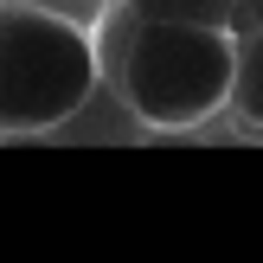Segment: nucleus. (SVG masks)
Segmentation results:
<instances>
[{
  "mask_svg": "<svg viewBox=\"0 0 263 263\" xmlns=\"http://www.w3.org/2000/svg\"><path fill=\"white\" fill-rule=\"evenodd\" d=\"M103 45V77L122 90L128 116L148 128H199L205 116L231 109L238 84V32L186 20H135L116 13Z\"/></svg>",
  "mask_w": 263,
  "mask_h": 263,
  "instance_id": "obj_1",
  "label": "nucleus"
},
{
  "mask_svg": "<svg viewBox=\"0 0 263 263\" xmlns=\"http://www.w3.org/2000/svg\"><path fill=\"white\" fill-rule=\"evenodd\" d=\"M103 90V45L90 26L39 7L0 0V141L58 135Z\"/></svg>",
  "mask_w": 263,
  "mask_h": 263,
  "instance_id": "obj_2",
  "label": "nucleus"
},
{
  "mask_svg": "<svg viewBox=\"0 0 263 263\" xmlns=\"http://www.w3.org/2000/svg\"><path fill=\"white\" fill-rule=\"evenodd\" d=\"M231 116L244 128H263V32H238V84H231Z\"/></svg>",
  "mask_w": 263,
  "mask_h": 263,
  "instance_id": "obj_3",
  "label": "nucleus"
},
{
  "mask_svg": "<svg viewBox=\"0 0 263 263\" xmlns=\"http://www.w3.org/2000/svg\"><path fill=\"white\" fill-rule=\"evenodd\" d=\"M135 20H186V26H231L238 0H122Z\"/></svg>",
  "mask_w": 263,
  "mask_h": 263,
  "instance_id": "obj_4",
  "label": "nucleus"
},
{
  "mask_svg": "<svg viewBox=\"0 0 263 263\" xmlns=\"http://www.w3.org/2000/svg\"><path fill=\"white\" fill-rule=\"evenodd\" d=\"M39 7H51V13H64V20H77V26H90V32H97L103 13H109V0H39Z\"/></svg>",
  "mask_w": 263,
  "mask_h": 263,
  "instance_id": "obj_5",
  "label": "nucleus"
},
{
  "mask_svg": "<svg viewBox=\"0 0 263 263\" xmlns=\"http://www.w3.org/2000/svg\"><path fill=\"white\" fill-rule=\"evenodd\" d=\"M231 32H263V0H238V20Z\"/></svg>",
  "mask_w": 263,
  "mask_h": 263,
  "instance_id": "obj_6",
  "label": "nucleus"
}]
</instances>
